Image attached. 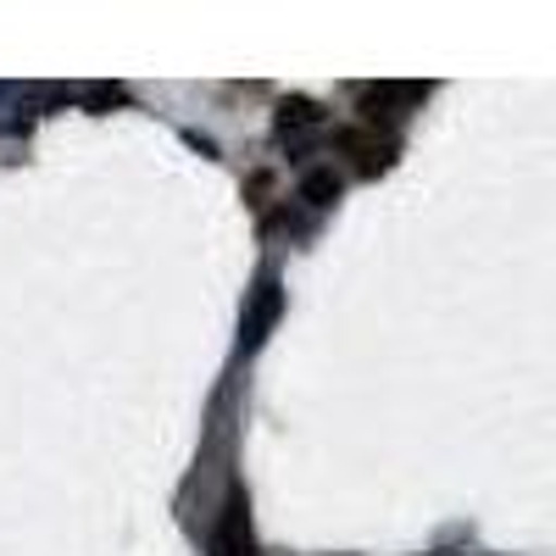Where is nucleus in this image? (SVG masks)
Instances as JSON below:
<instances>
[{
    "mask_svg": "<svg viewBox=\"0 0 556 556\" xmlns=\"http://www.w3.org/2000/svg\"><path fill=\"white\" fill-rule=\"evenodd\" d=\"M323 123V106H312V101H285V112H278V128H317Z\"/></svg>",
    "mask_w": 556,
    "mask_h": 556,
    "instance_id": "3",
    "label": "nucleus"
},
{
    "mask_svg": "<svg viewBox=\"0 0 556 556\" xmlns=\"http://www.w3.org/2000/svg\"><path fill=\"white\" fill-rule=\"evenodd\" d=\"M340 146L362 151V156H356V167H362V173H379V167H390V151H395L390 139H374V134H362V128H356V134H340Z\"/></svg>",
    "mask_w": 556,
    "mask_h": 556,
    "instance_id": "2",
    "label": "nucleus"
},
{
    "mask_svg": "<svg viewBox=\"0 0 556 556\" xmlns=\"http://www.w3.org/2000/svg\"><path fill=\"white\" fill-rule=\"evenodd\" d=\"M301 195H306L312 206H329V201L340 195V178H334V173H312V178H306V190H301Z\"/></svg>",
    "mask_w": 556,
    "mask_h": 556,
    "instance_id": "4",
    "label": "nucleus"
},
{
    "mask_svg": "<svg viewBox=\"0 0 556 556\" xmlns=\"http://www.w3.org/2000/svg\"><path fill=\"white\" fill-rule=\"evenodd\" d=\"M217 556H256V545H251V529H245V506L235 501L228 506V518H223V529H217V545H212Z\"/></svg>",
    "mask_w": 556,
    "mask_h": 556,
    "instance_id": "1",
    "label": "nucleus"
}]
</instances>
